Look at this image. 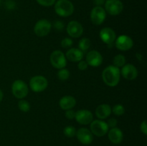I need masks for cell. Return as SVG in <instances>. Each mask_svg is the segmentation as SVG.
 Returning a JSON list of instances; mask_svg holds the SVG:
<instances>
[{"mask_svg":"<svg viewBox=\"0 0 147 146\" xmlns=\"http://www.w3.org/2000/svg\"><path fill=\"white\" fill-rule=\"evenodd\" d=\"M121 72L119 68L113 65H109L103 70L102 79L105 84L109 87H116L120 82Z\"/></svg>","mask_w":147,"mask_h":146,"instance_id":"cell-1","label":"cell"},{"mask_svg":"<svg viewBox=\"0 0 147 146\" xmlns=\"http://www.w3.org/2000/svg\"><path fill=\"white\" fill-rule=\"evenodd\" d=\"M55 11L62 17H67L73 14L74 5L70 0H57L55 3Z\"/></svg>","mask_w":147,"mask_h":146,"instance_id":"cell-2","label":"cell"},{"mask_svg":"<svg viewBox=\"0 0 147 146\" xmlns=\"http://www.w3.org/2000/svg\"><path fill=\"white\" fill-rule=\"evenodd\" d=\"M11 92L16 98L22 100L27 97L29 92V89L27 84L23 80H17L12 83Z\"/></svg>","mask_w":147,"mask_h":146,"instance_id":"cell-3","label":"cell"},{"mask_svg":"<svg viewBox=\"0 0 147 146\" xmlns=\"http://www.w3.org/2000/svg\"><path fill=\"white\" fill-rule=\"evenodd\" d=\"M47 86L48 81L44 76H34L30 80V87L34 92H42L47 89Z\"/></svg>","mask_w":147,"mask_h":146,"instance_id":"cell-4","label":"cell"},{"mask_svg":"<svg viewBox=\"0 0 147 146\" xmlns=\"http://www.w3.org/2000/svg\"><path fill=\"white\" fill-rule=\"evenodd\" d=\"M104 9L106 13L111 16L120 14L123 9V4L120 0H106Z\"/></svg>","mask_w":147,"mask_h":146,"instance_id":"cell-5","label":"cell"},{"mask_svg":"<svg viewBox=\"0 0 147 146\" xmlns=\"http://www.w3.org/2000/svg\"><path fill=\"white\" fill-rule=\"evenodd\" d=\"M50 61L53 67L56 69L65 68L67 65V59L65 55L60 50H55L50 57Z\"/></svg>","mask_w":147,"mask_h":146,"instance_id":"cell-6","label":"cell"},{"mask_svg":"<svg viewBox=\"0 0 147 146\" xmlns=\"http://www.w3.org/2000/svg\"><path fill=\"white\" fill-rule=\"evenodd\" d=\"M109 130L107 123L102 120H95L90 123V131L97 137L106 135Z\"/></svg>","mask_w":147,"mask_h":146,"instance_id":"cell-7","label":"cell"},{"mask_svg":"<svg viewBox=\"0 0 147 146\" xmlns=\"http://www.w3.org/2000/svg\"><path fill=\"white\" fill-rule=\"evenodd\" d=\"M52 29V24L45 19L39 20L34 27V31L38 37H42L47 36L50 32Z\"/></svg>","mask_w":147,"mask_h":146,"instance_id":"cell-8","label":"cell"},{"mask_svg":"<svg viewBox=\"0 0 147 146\" xmlns=\"http://www.w3.org/2000/svg\"><path fill=\"white\" fill-rule=\"evenodd\" d=\"M90 20L95 25H100L106 18V12L104 8L99 6H95L90 11Z\"/></svg>","mask_w":147,"mask_h":146,"instance_id":"cell-9","label":"cell"},{"mask_svg":"<svg viewBox=\"0 0 147 146\" xmlns=\"http://www.w3.org/2000/svg\"><path fill=\"white\" fill-rule=\"evenodd\" d=\"M115 45L119 50L128 51L131 50L134 46V41L129 36L121 35L115 40Z\"/></svg>","mask_w":147,"mask_h":146,"instance_id":"cell-10","label":"cell"},{"mask_svg":"<svg viewBox=\"0 0 147 146\" xmlns=\"http://www.w3.org/2000/svg\"><path fill=\"white\" fill-rule=\"evenodd\" d=\"M76 136L80 143L85 145L91 144L93 140V135L90 130L86 127H81L76 131Z\"/></svg>","mask_w":147,"mask_h":146,"instance_id":"cell-11","label":"cell"},{"mask_svg":"<svg viewBox=\"0 0 147 146\" xmlns=\"http://www.w3.org/2000/svg\"><path fill=\"white\" fill-rule=\"evenodd\" d=\"M99 37L105 44L112 46L116 39V34L113 29L110 27H104L100 31Z\"/></svg>","mask_w":147,"mask_h":146,"instance_id":"cell-12","label":"cell"},{"mask_svg":"<svg viewBox=\"0 0 147 146\" xmlns=\"http://www.w3.org/2000/svg\"><path fill=\"white\" fill-rule=\"evenodd\" d=\"M67 32L73 38H78L83 34V27L79 21L73 20L67 24Z\"/></svg>","mask_w":147,"mask_h":146,"instance_id":"cell-13","label":"cell"},{"mask_svg":"<svg viewBox=\"0 0 147 146\" xmlns=\"http://www.w3.org/2000/svg\"><path fill=\"white\" fill-rule=\"evenodd\" d=\"M76 121L80 125H88L90 124L93 120V113L88 110H80L76 112Z\"/></svg>","mask_w":147,"mask_h":146,"instance_id":"cell-14","label":"cell"},{"mask_svg":"<svg viewBox=\"0 0 147 146\" xmlns=\"http://www.w3.org/2000/svg\"><path fill=\"white\" fill-rule=\"evenodd\" d=\"M86 62L91 67H97L103 62V57L99 52L96 50H91L88 52L86 55Z\"/></svg>","mask_w":147,"mask_h":146,"instance_id":"cell-15","label":"cell"},{"mask_svg":"<svg viewBox=\"0 0 147 146\" xmlns=\"http://www.w3.org/2000/svg\"><path fill=\"white\" fill-rule=\"evenodd\" d=\"M121 74L127 80H134L137 77L138 70L131 64H124L121 70Z\"/></svg>","mask_w":147,"mask_h":146,"instance_id":"cell-16","label":"cell"},{"mask_svg":"<svg viewBox=\"0 0 147 146\" xmlns=\"http://www.w3.org/2000/svg\"><path fill=\"white\" fill-rule=\"evenodd\" d=\"M109 139L112 143L113 144H120L123 139V132L121 131V129L119 127H113L111 128L110 130H109Z\"/></svg>","mask_w":147,"mask_h":146,"instance_id":"cell-17","label":"cell"},{"mask_svg":"<svg viewBox=\"0 0 147 146\" xmlns=\"http://www.w3.org/2000/svg\"><path fill=\"white\" fill-rule=\"evenodd\" d=\"M84 53L78 48H71L65 53V57L69 61L73 62H78L83 60Z\"/></svg>","mask_w":147,"mask_h":146,"instance_id":"cell-18","label":"cell"},{"mask_svg":"<svg viewBox=\"0 0 147 146\" xmlns=\"http://www.w3.org/2000/svg\"><path fill=\"white\" fill-rule=\"evenodd\" d=\"M111 107L109 104H102L98 106L96 109V115L100 120H104L109 117L112 113Z\"/></svg>","mask_w":147,"mask_h":146,"instance_id":"cell-19","label":"cell"},{"mask_svg":"<svg viewBox=\"0 0 147 146\" xmlns=\"http://www.w3.org/2000/svg\"><path fill=\"white\" fill-rule=\"evenodd\" d=\"M76 104V100L71 95L63 96L59 101V105L62 110H67L73 109Z\"/></svg>","mask_w":147,"mask_h":146,"instance_id":"cell-20","label":"cell"},{"mask_svg":"<svg viewBox=\"0 0 147 146\" xmlns=\"http://www.w3.org/2000/svg\"><path fill=\"white\" fill-rule=\"evenodd\" d=\"M90 47V40L88 38L81 39L78 42V47L79 50H81L83 53L86 52L88 50V49Z\"/></svg>","mask_w":147,"mask_h":146,"instance_id":"cell-21","label":"cell"},{"mask_svg":"<svg viewBox=\"0 0 147 146\" xmlns=\"http://www.w3.org/2000/svg\"><path fill=\"white\" fill-rule=\"evenodd\" d=\"M113 66L118 67H122L125 64H126V57L123 54H117L114 57L113 60Z\"/></svg>","mask_w":147,"mask_h":146,"instance_id":"cell-22","label":"cell"},{"mask_svg":"<svg viewBox=\"0 0 147 146\" xmlns=\"http://www.w3.org/2000/svg\"><path fill=\"white\" fill-rule=\"evenodd\" d=\"M57 77L60 80L65 81V80H68L69 77H70V72L67 69H60L58 72H57Z\"/></svg>","mask_w":147,"mask_h":146,"instance_id":"cell-23","label":"cell"},{"mask_svg":"<svg viewBox=\"0 0 147 146\" xmlns=\"http://www.w3.org/2000/svg\"><path fill=\"white\" fill-rule=\"evenodd\" d=\"M18 107L22 112L27 113L30 110V104L25 100H20L18 102Z\"/></svg>","mask_w":147,"mask_h":146,"instance_id":"cell-24","label":"cell"},{"mask_svg":"<svg viewBox=\"0 0 147 146\" xmlns=\"http://www.w3.org/2000/svg\"><path fill=\"white\" fill-rule=\"evenodd\" d=\"M76 131L77 130H76V127L71 125L66 126L64 128V130H63L64 135L67 137H73L74 136H76Z\"/></svg>","mask_w":147,"mask_h":146,"instance_id":"cell-25","label":"cell"},{"mask_svg":"<svg viewBox=\"0 0 147 146\" xmlns=\"http://www.w3.org/2000/svg\"><path fill=\"white\" fill-rule=\"evenodd\" d=\"M112 112L115 115L117 116H121L124 114L125 113V108L122 104H117L116 105L113 106V109H111Z\"/></svg>","mask_w":147,"mask_h":146,"instance_id":"cell-26","label":"cell"},{"mask_svg":"<svg viewBox=\"0 0 147 146\" xmlns=\"http://www.w3.org/2000/svg\"><path fill=\"white\" fill-rule=\"evenodd\" d=\"M38 4H40V6H42V7H51L53 4H55L56 0H36Z\"/></svg>","mask_w":147,"mask_h":146,"instance_id":"cell-27","label":"cell"},{"mask_svg":"<svg viewBox=\"0 0 147 146\" xmlns=\"http://www.w3.org/2000/svg\"><path fill=\"white\" fill-rule=\"evenodd\" d=\"M73 44V41L71 38L69 37H65L61 41V46L65 49L69 48L71 47Z\"/></svg>","mask_w":147,"mask_h":146,"instance_id":"cell-28","label":"cell"},{"mask_svg":"<svg viewBox=\"0 0 147 146\" xmlns=\"http://www.w3.org/2000/svg\"><path fill=\"white\" fill-rule=\"evenodd\" d=\"M65 115L66 118H67L68 120H73V119H74L75 117H76V112H75L74 110H72V109L67 110H66Z\"/></svg>","mask_w":147,"mask_h":146,"instance_id":"cell-29","label":"cell"},{"mask_svg":"<svg viewBox=\"0 0 147 146\" xmlns=\"http://www.w3.org/2000/svg\"><path fill=\"white\" fill-rule=\"evenodd\" d=\"M53 26H54V28L57 31H62L64 29V23L59 20L55 21Z\"/></svg>","mask_w":147,"mask_h":146,"instance_id":"cell-30","label":"cell"},{"mask_svg":"<svg viewBox=\"0 0 147 146\" xmlns=\"http://www.w3.org/2000/svg\"><path fill=\"white\" fill-rule=\"evenodd\" d=\"M88 67V64L86 62V61H84V60H80V62H78V67L80 70L81 71H83V70H86V69Z\"/></svg>","mask_w":147,"mask_h":146,"instance_id":"cell-31","label":"cell"},{"mask_svg":"<svg viewBox=\"0 0 147 146\" xmlns=\"http://www.w3.org/2000/svg\"><path fill=\"white\" fill-rule=\"evenodd\" d=\"M108 126L109 127H111V128H113V127H116V125H117L118 121L115 118H110L109 120H108L107 123Z\"/></svg>","mask_w":147,"mask_h":146,"instance_id":"cell-32","label":"cell"},{"mask_svg":"<svg viewBox=\"0 0 147 146\" xmlns=\"http://www.w3.org/2000/svg\"><path fill=\"white\" fill-rule=\"evenodd\" d=\"M140 130L142 133H143L145 135H147V125H146V120H144L140 125Z\"/></svg>","mask_w":147,"mask_h":146,"instance_id":"cell-33","label":"cell"},{"mask_svg":"<svg viewBox=\"0 0 147 146\" xmlns=\"http://www.w3.org/2000/svg\"><path fill=\"white\" fill-rule=\"evenodd\" d=\"M14 2L13 1H11V0H7V2H6V6H7V7L8 9H13L14 7Z\"/></svg>","mask_w":147,"mask_h":146,"instance_id":"cell-34","label":"cell"},{"mask_svg":"<svg viewBox=\"0 0 147 146\" xmlns=\"http://www.w3.org/2000/svg\"><path fill=\"white\" fill-rule=\"evenodd\" d=\"M105 1H106V0H94L93 2H94L95 5L96 6L102 7V5H104Z\"/></svg>","mask_w":147,"mask_h":146,"instance_id":"cell-35","label":"cell"},{"mask_svg":"<svg viewBox=\"0 0 147 146\" xmlns=\"http://www.w3.org/2000/svg\"><path fill=\"white\" fill-rule=\"evenodd\" d=\"M3 97H4V94H3V92L0 89V102H1V100H3Z\"/></svg>","mask_w":147,"mask_h":146,"instance_id":"cell-36","label":"cell"},{"mask_svg":"<svg viewBox=\"0 0 147 146\" xmlns=\"http://www.w3.org/2000/svg\"><path fill=\"white\" fill-rule=\"evenodd\" d=\"M0 4H1V0H0Z\"/></svg>","mask_w":147,"mask_h":146,"instance_id":"cell-37","label":"cell"}]
</instances>
